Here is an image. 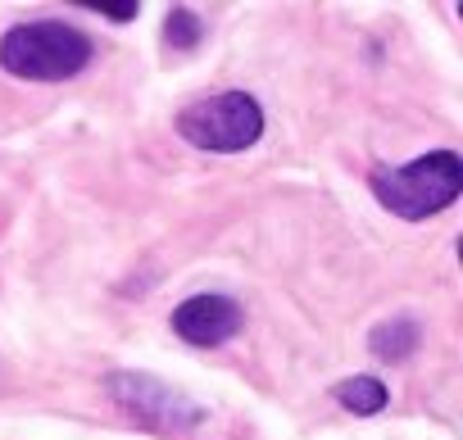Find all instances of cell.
I'll use <instances>...</instances> for the list:
<instances>
[{
  "instance_id": "6da1fadb",
  "label": "cell",
  "mask_w": 463,
  "mask_h": 440,
  "mask_svg": "<svg viewBox=\"0 0 463 440\" xmlns=\"http://www.w3.org/2000/svg\"><path fill=\"white\" fill-rule=\"evenodd\" d=\"M368 186H373L382 209H391L404 223H422V218H436L458 200L463 159L454 150H431V154H418V159L395 164V168H373Z\"/></svg>"
},
{
  "instance_id": "7a4b0ae2",
  "label": "cell",
  "mask_w": 463,
  "mask_h": 440,
  "mask_svg": "<svg viewBox=\"0 0 463 440\" xmlns=\"http://www.w3.org/2000/svg\"><path fill=\"white\" fill-rule=\"evenodd\" d=\"M91 55H96L91 37L60 19L14 23L0 37V69L24 82H69L91 64Z\"/></svg>"
},
{
  "instance_id": "3957f363",
  "label": "cell",
  "mask_w": 463,
  "mask_h": 440,
  "mask_svg": "<svg viewBox=\"0 0 463 440\" xmlns=\"http://www.w3.org/2000/svg\"><path fill=\"white\" fill-rule=\"evenodd\" d=\"M105 399L128 413L132 422L150 426V431H164V435H191L209 422V413L177 386L159 381L155 372H132V368H118V372H105Z\"/></svg>"
},
{
  "instance_id": "277c9868",
  "label": "cell",
  "mask_w": 463,
  "mask_h": 440,
  "mask_svg": "<svg viewBox=\"0 0 463 440\" xmlns=\"http://www.w3.org/2000/svg\"><path fill=\"white\" fill-rule=\"evenodd\" d=\"M177 136L209 154H241L264 136V109L250 91L200 96L177 114Z\"/></svg>"
},
{
  "instance_id": "5b68a950",
  "label": "cell",
  "mask_w": 463,
  "mask_h": 440,
  "mask_svg": "<svg viewBox=\"0 0 463 440\" xmlns=\"http://www.w3.org/2000/svg\"><path fill=\"white\" fill-rule=\"evenodd\" d=\"M241 327H246V309L232 295H218V291H200V295H191L173 309V332L195 350H218Z\"/></svg>"
},
{
  "instance_id": "8992f818",
  "label": "cell",
  "mask_w": 463,
  "mask_h": 440,
  "mask_svg": "<svg viewBox=\"0 0 463 440\" xmlns=\"http://www.w3.org/2000/svg\"><path fill=\"white\" fill-rule=\"evenodd\" d=\"M418 341H422V327H418V318H409V314H395V318H386V323H377V327L368 332V350H373L382 363H404V359L418 350Z\"/></svg>"
},
{
  "instance_id": "52a82bcc",
  "label": "cell",
  "mask_w": 463,
  "mask_h": 440,
  "mask_svg": "<svg viewBox=\"0 0 463 440\" xmlns=\"http://www.w3.org/2000/svg\"><path fill=\"white\" fill-rule=\"evenodd\" d=\"M336 404H341L345 413L373 417V413H382V408L391 404V390H386L377 377H345V381L336 386Z\"/></svg>"
},
{
  "instance_id": "ba28073f",
  "label": "cell",
  "mask_w": 463,
  "mask_h": 440,
  "mask_svg": "<svg viewBox=\"0 0 463 440\" xmlns=\"http://www.w3.org/2000/svg\"><path fill=\"white\" fill-rule=\"evenodd\" d=\"M200 37H204V23H200L191 10H173V14L164 19V46H168V51H195Z\"/></svg>"
},
{
  "instance_id": "9c48e42d",
  "label": "cell",
  "mask_w": 463,
  "mask_h": 440,
  "mask_svg": "<svg viewBox=\"0 0 463 440\" xmlns=\"http://www.w3.org/2000/svg\"><path fill=\"white\" fill-rule=\"evenodd\" d=\"M91 10L105 14V19H114V23H132V19L141 14V5H132V0H128V5H109V0H96Z\"/></svg>"
}]
</instances>
